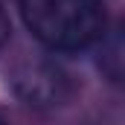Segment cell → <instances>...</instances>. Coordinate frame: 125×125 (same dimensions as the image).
Wrapping results in <instances>:
<instances>
[{
  "label": "cell",
  "mask_w": 125,
  "mask_h": 125,
  "mask_svg": "<svg viewBox=\"0 0 125 125\" xmlns=\"http://www.w3.org/2000/svg\"><path fill=\"white\" fill-rule=\"evenodd\" d=\"M0 125H9V122H6V119H3V116H0Z\"/></svg>",
  "instance_id": "5b68a950"
},
{
  "label": "cell",
  "mask_w": 125,
  "mask_h": 125,
  "mask_svg": "<svg viewBox=\"0 0 125 125\" xmlns=\"http://www.w3.org/2000/svg\"><path fill=\"white\" fill-rule=\"evenodd\" d=\"M99 67L105 70V76L111 82H122V38H119V32H114L108 41H102Z\"/></svg>",
  "instance_id": "3957f363"
},
{
  "label": "cell",
  "mask_w": 125,
  "mask_h": 125,
  "mask_svg": "<svg viewBox=\"0 0 125 125\" xmlns=\"http://www.w3.org/2000/svg\"><path fill=\"white\" fill-rule=\"evenodd\" d=\"M26 29L55 52H76L105 35V0H21Z\"/></svg>",
  "instance_id": "6da1fadb"
},
{
  "label": "cell",
  "mask_w": 125,
  "mask_h": 125,
  "mask_svg": "<svg viewBox=\"0 0 125 125\" xmlns=\"http://www.w3.org/2000/svg\"><path fill=\"white\" fill-rule=\"evenodd\" d=\"M9 84L15 96L38 111H50L64 105L73 96V82L67 70L50 58H26L9 73Z\"/></svg>",
  "instance_id": "7a4b0ae2"
},
{
  "label": "cell",
  "mask_w": 125,
  "mask_h": 125,
  "mask_svg": "<svg viewBox=\"0 0 125 125\" xmlns=\"http://www.w3.org/2000/svg\"><path fill=\"white\" fill-rule=\"evenodd\" d=\"M9 38H12V23H9V15H6V9H3V3H0V52H3V47L9 44Z\"/></svg>",
  "instance_id": "277c9868"
}]
</instances>
